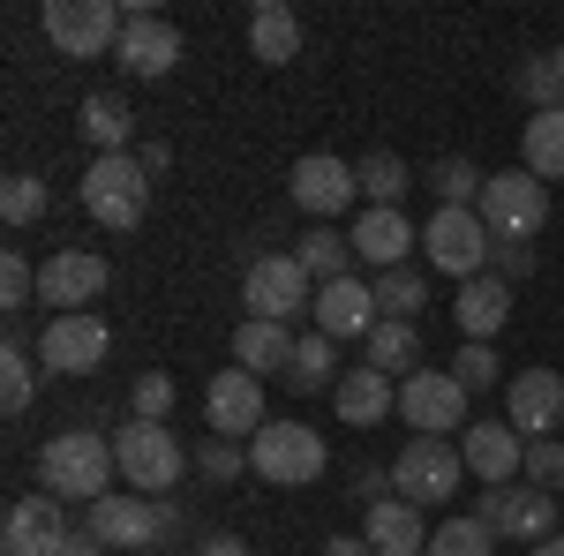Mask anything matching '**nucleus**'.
Returning a JSON list of instances; mask_svg holds the SVG:
<instances>
[{"label":"nucleus","mask_w":564,"mask_h":556,"mask_svg":"<svg viewBox=\"0 0 564 556\" xmlns=\"http://www.w3.org/2000/svg\"><path fill=\"white\" fill-rule=\"evenodd\" d=\"M113 467H121V459H113V444H106L98 428H61L39 451V481H45V497H61V504H98V497H113V489H106Z\"/></svg>","instance_id":"1"},{"label":"nucleus","mask_w":564,"mask_h":556,"mask_svg":"<svg viewBox=\"0 0 564 556\" xmlns=\"http://www.w3.org/2000/svg\"><path fill=\"white\" fill-rule=\"evenodd\" d=\"M84 211L106 226V233H129L151 211V173L135 166V151H113V159H90L84 173Z\"/></svg>","instance_id":"2"},{"label":"nucleus","mask_w":564,"mask_h":556,"mask_svg":"<svg viewBox=\"0 0 564 556\" xmlns=\"http://www.w3.org/2000/svg\"><path fill=\"white\" fill-rule=\"evenodd\" d=\"M249 473L279 489H308V481H324V436L308 422H263L249 436Z\"/></svg>","instance_id":"3"},{"label":"nucleus","mask_w":564,"mask_h":556,"mask_svg":"<svg viewBox=\"0 0 564 556\" xmlns=\"http://www.w3.org/2000/svg\"><path fill=\"white\" fill-rule=\"evenodd\" d=\"M475 211H481V226H489V241H534V233L550 226V181H534L527 166L489 173Z\"/></svg>","instance_id":"4"},{"label":"nucleus","mask_w":564,"mask_h":556,"mask_svg":"<svg viewBox=\"0 0 564 556\" xmlns=\"http://www.w3.org/2000/svg\"><path fill=\"white\" fill-rule=\"evenodd\" d=\"M39 23H45V39L61 45L68 61H98V53L121 45V23H129V15H121L113 0H45Z\"/></svg>","instance_id":"5"},{"label":"nucleus","mask_w":564,"mask_h":556,"mask_svg":"<svg viewBox=\"0 0 564 556\" xmlns=\"http://www.w3.org/2000/svg\"><path fill=\"white\" fill-rule=\"evenodd\" d=\"M459 473H467V459H459V444H452V436H414V444L391 459V481H399V497H406L414 512H430V504H452Z\"/></svg>","instance_id":"6"},{"label":"nucleus","mask_w":564,"mask_h":556,"mask_svg":"<svg viewBox=\"0 0 564 556\" xmlns=\"http://www.w3.org/2000/svg\"><path fill=\"white\" fill-rule=\"evenodd\" d=\"M241 301L263 324H294V316H316V279L302 271V257H257L241 279Z\"/></svg>","instance_id":"7"},{"label":"nucleus","mask_w":564,"mask_h":556,"mask_svg":"<svg viewBox=\"0 0 564 556\" xmlns=\"http://www.w3.org/2000/svg\"><path fill=\"white\" fill-rule=\"evenodd\" d=\"M113 459H121V481H135V497L174 489L181 467H188V451L174 444V428H166V422H129L121 436H113Z\"/></svg>","instance_id":"8"},{"label":"nucleus","mask_w":564,"mask_h":556,"mask_svg":"<svg viewBox=\"0 0 564 556\" xmlns=\"http://www.w3.org/2000/svg\"><path fill=\"white\" fill-rule=\"evenodd\" d=\"M475 519L505 542H550L557 534V497L550 489H527V481H505V489H481Z\"/></svg>","instance_id":"9"},{"label":"nucleus","mask_w":564,"mask_h":556,"mask_svg":"<svg viewBox=\"0 0 564 556\" xmlns=\"http://www.w3.org/2000/svg\"><path fill=\"white\" fill-rule=\"evenodd\" d=\"M422 249H430L436 271H452V279L467 286V279H481V271H489V249H497V241H489L481 211H436L430 226H422Z\"/></svg>","instance_id":"10"},{"label":"nucleus","mask_w":564,"mask_h":556,"mask_svg":"<svg viewBox=\"0 0 564 556\" xmlns=\"http://www.w3.org/2000/svg\"><path fill=\"white\" fill-rule=\"evenodd\" d=\"M399 414L414 422V436H452V428H467V384L452 369H414L399 384Z\"/></svg>","instance_id":"11"},{"label":"nucleus","mask_w":564,"mask_h":556,"mask_svg":"<svg viewBox=\"0 0 564 556\" xmlns=\"http://www.w3.org/2000/svg\"><path fill=\"white\" fill-rule=\"evenodd\" d=\"M106 353H113V331H106V316H53L39 339V361L53 377H90V369H106Z\"/></svg>","instance_id":"12"},{"label":"nucleus","mask_w":564,"mask_h":556,"mask_svg":"<svg viewBox=\"0 0 564 556\" xmlns=\"http://www.w3.org/2000/svg\"><path fill=\"white\" fill-rule=\"evenodd\" d=\"M286 196H294L308 218H332V211H347L354 196H361V173H354L347 159L308 151V159H294V173H286Z\"/></svg>","instance_id":"13"},{"label":"nucleus","mask_w":564,"mask_h":556,"mask_svg":"<svg viewBox=\"0 0 564 556\" xmlns=\"http://www.w3.org/2000/svg\"><path fill=\"white\" fill-rule=\"evenodd\" d=\"M174 526V504H151V497H98L90 504V534L106 549H143Z\"/></svg>","instance_id":"14"},{"label":"nucleus","mask_w":564,"mask_h":556,"mask_svg":"<svg viewBox=\"0 0 564 556\" xmlns=\"http://www.w3.org/2000/svg\"><path fill=\"white\" fill-rule=\"evenodd\" d=\"M459 459H467V473H475L481 489H505V481H520V473H527V436L512 422H467Z\"/></svg>","instance_id":"15"},{"label":"nucleus","mask_w":564,"mask_h":556,"mask_svg":"<svg viewBox=\"0 0 564 556\" xmlns=\"http://www.w3.org/2000/svg\"><path fill=\"white\" fill-rule=\"evenodd\" d=\"M98 294H106V257H90V249H61V257H45L39 301H53V316H84Z\"/></svg>","instance_id":"16"},{"label":"nucleus","mask_w":564,"mask_h":556,"mask_svg":"<svg viewBox=\"0 0 564 556\" xmlns=\"http://www.w3.org/2000/svg\"><path fill=\"white\" fill-rule=\"evenodd\" d=\"M505 422L520 428L527 444H542V436L564 422V377L557 369H520V377L505 384Z\"/></svg>","instance_id":"17"},{"label":"nucleus","mask_w":564,"mask_h":556,"mask_svg":"<svg viewBox=\"0 0 564 556\" xmlns=\"http://www.w3.org/2000/svg\"><path fill=\"white\" fill-rule=\"evenodd\" d=\"M113 61H121L129 76H174V68H181V31L166 23V15H151V8H129Z\"/></svg>","instance_id":"18"},{"label":"nucleus","mask_w":564,"mask_h":556,"mask_svg":"<svg viewBox=\"0 0 564 556\" xmlns=\"http://www.w3.org/2000/svg\"><path fill=\"white\" fill-rule=\"evenodd\" d=\"M61 542H68L61 497H15L8 519H0V549L8 556H61Z\"/></svg>","instance_id":"19"},{"label":"nucleus","mask_w":564,"mask_h":556,"mask_svg":"<svg viewBox=\"0 0 564 556\" xmlns=\"http://www.w3.org/2000/svg\"><path fill=\"white\" fill-rule=\"evenodd\" d=\"M384 316H377V286H361V279H332V286H316V331L324 339H369Z\"/></svg>","instance_id":"20"},{"label":"nucleus","mask_w":564,"mask_h":556,"mask_svg":"<svg viewBox=\"0 0 564 556\" xmlns=\"http://www.w3.org/2000/svg\"><path fill=\"white\" fill-rule=\"evenodd\" d=\"M212 436H257L263 428V384L249 377V369H226V377H212Z\"/></svg>","instance_id":"21"},{"label":"nucleus","mask_w":564,"mask_h":556,"mask_svg":"<svg viewBox=\"0 0 564 556\" xmlns=\"http://www.w3.org/2000/svg\"><path fill=\"white\" fill-rule=\"evenodd\" d=\"M332 406H339V422H354V428H377L384 414H399V384H391L384 369H347L339 384H332Z\"/></svg>","instance_id":"22"},{"label":"nucleus","mask_w":564,"mask_h":556,"mask_svg":"<svg viewBox=\"0 0 564 556\" xmlns=\"http://www.w3.org/2000/svg\"><path fill=\"white\" fill-rule=\"evenodd\" d=\"M452 316H459V339L489 346L497 331H505V316H512V286H505L497 271H481V279H467V286H459Z\"/></svg>","instance_id":"23"},{"label":"nucleus","mask_w":564,"mask_h":556,"mask_svg":"<svg viewBox=\"0 0 564 556\" xmlns=\"http://www.w3.org/2000/svg\"><path fill=\"white\" fill-rule=\"evenodd\" d=\"M361 534H369V549H377V556H430V526H422V512H414L406 497L369 504Z\"/></svg>","instance_id":"24"},{"label":"nucleus","mask_w":564,"mask_h":556,"mask_svg":"<svg viewBox=\"0 0 564 556\" xmlns=\"http://www.w3.org/2000/svg\"><path fill=\"white\" fill-rule=\"evenodd\" d=\"M406 241H422V233L406 226V211H377V204H369V211L354 218V257L377 263V271H399V263H406Z\"/></svg>","instance_id":"25"},{"label":"nucleus","mask_w":564,"mask_h":556,"mask_svg":"<svg viewBox=\"0 0 564 556\" xmlns=\"http://www.w3.org/2000/svg\"><path fill=\"white\" fill-rule=\"evenodd\" d=\"M294 324H263V316H241V331H234V361L249 369V377H286V361H294Z\"/></svg>","instance_id":"26"},{"label":"nucleus","mask_w":564,"mask_h":556,"mask_svg":"<svg viewBox=\"0 0 564 556\" xmlns=\"http://www.w3.org/2000/svg\"><path fill=\"white\" fill-rule=\"evenodd\" d=\"M249 53H257L263 68H286V61L302 53V15H294L286 0H257V15H249Z\"/></svg>","instance_id":"27"},{"label":"nucleus","mask_w":564,"mask_h":556,"mask_svg":"<svg viewBox=\"0 0 564 556\" xmlns=\"http://www.w3.org/2000/svg\"><path fill=\"white\" fill-rule=\"evenodd\" d=\"M361 361H369V369H384V377H414V361H422V331L384 316V324L361 339Z\"/></svg>","instance_id":"28"},{"label":"nucleus","mask_w":564,"mask_h":556,"mask_svg":"<svg viewBox=\"0 0 564 556\" xmlns=\"http://www.w3.org/2000/svg\"><path fill=\"white\" fill-rule=\"evenodd\" d=\"M520 166L534 173V181H557V173H564V106H557V113H534V121H527Z\"/></svg>","instance_id":"29"},{"label":"nucleus","mask_w":564,"mask_h":556,"mask_svg":"<svg viewBox=\"0 0 564 556\" xmlns=\"http://www.w3.org/2000/svg\"><path fill=\"white\" fill-rule=\"evenodd\" d=\"M84 135L98 143V159H113V151H129L135 135V113L113 98V90H98V98H84Z\"/></svg>","instance_id":"30"},{"label":"nucleus","mask_w":564,"mask_h":556,"mask_svg":"<svg viewBox=\"0 0 564 556\" xmlns=\"http://www.w3.org/2000/svg\"><path fill=\"white\" fill-rule=\"evenodd\" d=\"M332 353H339V339L308 331V339L294 346V361H286V384H294V391H332V384H339V377H332Z\"/></svg>","instance_id":"31"},{"label":"nucleus","mask_w":564,"mask_h":556,"mask_svg":"<svg viewBox=\"0 0 564 556\" xmlns=\"http://www.w3.org/2000/svg\"><path fill=\"white\" fill-rule=\"evenodd\" d=\"M302 271L316 279V286H332V279H347V257H354V241H339L332 226H316V233H302Z\"/></svg>","instance_id":"32"},{"label":"nucleus","mask_w":564,"mask_h":556,"mask_svg":"<svg viewBox=\"0 0 564 556\" xmlns=\"http://www.w3.org/2000/svg\"><path fill=\"white\" fill-rule=\"evenodd\" d=\"M430 181H436V196H444V211H475L481 188H489V173H481L475 159H444Z\"/></svg>","instance_id":"33"},{"label":"nucleus","mask_w":564,"mask_h":556,"mask_svg":"<svg viewBox=\"0 0 564 556\" xmlns=\"http://www.w3.org/2000/svg\"><path fill=\"white\" fill-rule=\"evenodd\" d=\"M422 279H414V271H406V263H399V271H377V316H391V324H414V316H422Z\"/></svg>","instance_id":"34"},{"label":"nucleus","mask_w":564,"mask_h":556,"mask_svg":"<svg viewBox=\"0 0 564 556\" xmlns=\"http://www.w3.org/2000/svg\"><path fill=\"white\" fill-rule=\"evenodd\" d=\"M354 173H361V196H369L377 211H399V196H406V166H399L391 151H369Z\"/></svg>","instance_id":"35"},{"label":"nucleus","mask_w":564,"mask_h":556,"mask_svg":"<svg viewBox=\"0 0 564 556\" xmlns=\"http://www.w3.org/2000/svg\"><path fill=\"white\" fill-rule=\"evenodd\" d=\"M520 90L534 98V113H557L564 106V53H534L520 68Z\"/></svg>","instance_id":"36"},{"label":"nucleus","mask_w":564,"mask_h":556,"mask_svg":"<svg viewBox=\"0 0 564 556\" xmlns=\"http://www.w3.org/2000/svg\"><path fill=\"white\" fill-rule=\"evenodd\" d=\"M31 384H39L31 353H23V339H8V346H0V406L23 414V406H31Z\"/></svg>","instance_id":"37"},{"label":"nucleus","mask_w":564,"mask_h":556,"mask_svg":"<svg viewBox=\"0 0 564 556\" xmlns=\"http://www.w3.org/2000/svg\"><path fill=\"white\" fill-rule=\"evenodd\" d=\"M497 549V534H489V526H481L475 512L467 519H452V526H436L430 534V556H489Z\"/></svg>","instance_id":"38"},{"label":"nucleus","mask_w":564,"mask_h":556,"mask_svg":"<svg viewBox=\"0 0 564 556\" xmlns=\"http://www.w3.org/2000/svg\"><path fill=\"white\" fill-rule=\"evenodd\" d=\"M45 211V181L39 173H8V188H0V218L8 226H31Z\"/></svg>","instance_id":"39"},{"label":"nucleus","mask_w":564,"mask_h":556,"mask_svg":"<svg viewBox=\"0 0 564 556\" xmlns=\"http://www.w3.org/2000/svg\"><path fill=\"white\" fill-rule=\"evenodd\" d=\"M527 489H564V444L557 436H542V444H527Z\"/></svg>","instance_id":"40"},{"label":"nucleus","mask_w":564,"mask_h":556,"mask_svg":"<svg viewBox=\"0 0 564 556\" xmlns=\"http://www.w3.org/2000/svg\"><path fill=\"white\" fill-rule=\"evenodd\" d=\"M129 406H135V422H166L174 414V377H135V391H129Z\"/></svg>","instance_id":"41"},{"label":"nucleus","mask_w":564,"mask_h":556,"mask_svg":"<svg viewBox=\"0 0 564 556\" xmlns=\"http://www.w3.org/2000/svg\"><path fill=\"white\" fill-rule=\"evenodd\" d=\"M452 377H459L467 391H489L497 377H505V369H497V353H489V346H475V339H467V346H459V361H452Z\"/></svg>","instance_id":"42"},{"label":"nucleus","mask_w":564,"mask_h":556,"mask_svg":"<svg viewBox=\"0 0 564 556\" xmlns=\"http://www.w3.org/2000/svg\"><path fill=\"white\" fill-rule=\"evenodd\" d=\"M0 301H8V308H23V301H39V271H31V263L15 257V249L0 257Z\"/></svg>","instance_id":"43"},{"label":"nucleus","mask_w":564,"mask_h":556,"mask_svg":"<svg viewBox=\"0 0 564 556\" xmlns=\"http://www.w3.org/2000/svg\"><path fill=\"white\" fill-rule=\"evenodd\" d=\"M196 467L212 473V481H234V473L249 467V451H241V444H234V436H212V444H204V451H196Z\"/></svg>","instance_id":"44"},{"label":"nucleus","mask_w":564,"mask_h":556,"mask_svg":"<svg viewBox=\"0 0 564 556\" xmlns=\"http://www.w3.org/2000/svg\"><path fill=\"white\" fill-rule=\"evenodd\" d=\"M489 263H497V279H505V286H520L527 271H534V249H527V241H497Z\"/></svg>","instance_id":"45"},{"label":"nucleus","mask_w":564,"mask_h":556,"mask_svg":"<svg viewBox=\"0 0 564 556\" xmlns=\"http://www.w3.org/2000/svg\"><path fill=\"white\" fill-rule=\"evenodd\" d=\"M324 556H377V549H369V534H332Z\"/></svg>","instance_id":"46"},{"label":"nucleus","mask_w":564,"mask_h":556,"mask_svg":"<svg viewBox=\"0 0 564 556\" xmlns=\"http://www.w3.org/2000/svg\"><path fill=\"white\" fill-rule=\"evenodd\" d=\"M196 556H249V542H241V534H212Z\"/></svg>","instance_id":"47"},{"label":"nucleus","mask_w":564,"mask_h":556,"mask_svg":"<svg viewBox=\"0 0 564 556\" xmlns=\"http://www.w3.org/2000/svg\"><path fill=\"white\" fill-rule=\"evenodd\" d=\"M135 166H143V173H166V166H174V151H166V143H143V151H135Z\"/></svg>","instance_id":"48"},{"label":"nucleus","mask_w":564,"mask_h":556,"mask_svg":"<svg viewBox=\"0 0 564 556\" xmlns=\"http://www.w3.org/2000/svg\"><path fill=\"white\" fill-rule=\"evenodd\" d=\"M61 556H106V542H98V534H68V542H61Z\"/></svg>","instance_id":"49"},{"label":"nucleus","mask_w":564,"mask_h":556,"mask_svg":"<svg viewBox=\"0 0 564 556\" xmlns=\"http://www.w3.org/2000/svg\"><path fill=\"white\" fill-rule=\"evenodd\" d=\"M377 489H384V473H377V467H361V473H354V497H369V504H384Z\"/></svg>","instance_id":"50"},{"label":"nucleus","mask_w":564,"mask_h":556,"mask_svg":"<svg viewBox=\"0 0 564 556\" xmlns=\"http://www.w3.org/2000/svg\"><path fill=\"white\" fill-rule=\"evenodd\" d=\"M534 556H564V534H550V542H534Z\"/></svg>","instance_id":"51"}]
</instances>
